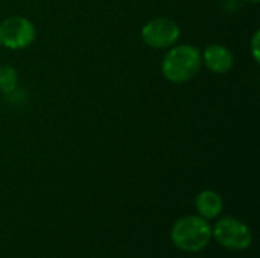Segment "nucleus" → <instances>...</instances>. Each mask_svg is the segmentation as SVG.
Returning a JSON list of instances; mask_svg holds the SVG:
<instances>
[{"label": "nucleus", "instance_id": "1", "mask_svg": "<svg viewBox=\"0 0 260 258\" xmlns=\"http://www.w3.org/2000/svg\"><path fill=\"white\" fill-rule=\"evenodd\" d=\"M172 243L184 252L204 249L212 239V227L201 216H187L177 220L171 231Z\"/></svg>", "mask_w": 260, "mask_h": 258}, {"label": "nucleus", "instance_id": "2", "mask_svg": "<svg viewBox=\"0 0 260 258\" xmlns=\"http://www.w3.org/2000/svg\"><path fill=\"white\" fill-rule=\"evenodd\" d=\"M201 55L200 50L193 46L183 44L172 47L161 64L163 75L168 81L175 84H183L192 79L201 67Z\"/></svg>", "mask_w": 260, "mask_h": 258}, {"label": "nucleus", "instance_id": "3", "mask_svg": "<svg viewBox=\"0 0 260 258\" xmlns=\"http://www.w3.org/2000/svg\"><path fill=\"white\" fill-rule=\"evenodd\" d=\"M213 236L219 245L235 251H244L253 242V234L250 228L235 217L221 219L215 225Z\"/></svg>", "mask_w": 260, "mask_h": 258}, {"label": "nucleus", "instance_id": "4", "mask_svg": "<svg viewBox=\"0 0 260 258\" xmlns=\"http://www.w3.org/2000/svg\"><path fill=\"white\" fill-rule=\"evenodd\" d=\"M35 38V27L34 24L24 17H9L0 24V44L12 49L20 50L32 44Z\"/></svg>", "mask_w": 260, "mask_h": 258}, {"label": "nucleus", "instance_id": "5", "mask_svg": "<svg viewBox=\"0 0 260 258\" xmlns=\"http://www.w3.org/2000/svg\"><path fill=\"white\" fill-rule=\"evenodd\" d=\"M143 41L154 49H166L180 38V27L171 18H154L142 29Z\"/></svg>", "mask_w": 260, "mask_h": 258}, {"label": "nucleus", "instance_id": "6", "mask_svg": "<svg viewBox=\"0 0 260 258\" xmlns=\"http://www.w3.org/2000/svg\"><path fill=\"white\" fill-rule=\"evenodd\" d=\"M201 61H204L209 70H212L213 73H219V75L232 70L233 62H235L233 53L221 44H212L206 47Z\"/></svg>", "mask_w": 260, "mask_h": 258}, {"label": "nucleus", "instance_id": "7", "mask_svg": "<svg viewBox=\"0 0 260 258\" xmlns=\"http://www.w3.org/2000/svg\"><path fill=\"white\" fill-rule=\"evenodd\" d=\"M195 205H197L198 213L204 219H215L216 216L221 214V211L224 208V201L216 192L204 190L197 196Z\"/></svg>", "mask_w": 260, "mask_h": 258}, {"label": "nucleus", "instance_id": "8", "mask_svg": "<svg viewBox=\"0 0 260 258\" xmlns=\"http://www.w3.org/2000/svg\"><path fill=\"white\" fill-rule=\"evenodd\" d=\"M17 87V71L11 65H0V91L11 94Z\"/></svg>", "mask_w": 260, "mask_h": 258}, {"label": "nucleus", "instance_id": "9", "mask_svg": "<svg viewBox=\"0 0 260 258\" xmlns=\"http://www.w3.org/2000/svg\"><path fill=\"white\" fill-rule=\"evenodd\" d=\"M260 36V32L257 30L256 33H254V36H253V41H251V49H253V56H254V59L256 61H259V38Z\"/></svg>", "mask_w": 260, "mask_h": 258}, {"label": "nucleus", "instance_id": "10", "mask_svg": "<svg viewBox=\"0 0 260 258\" xmlns=\"http://www.w3.org/2000/svg\"><path fill=\"white\" fill-rule=\"evenodd\" d=\"M247 2H253V3H257L259 0H247Z\"/></svg>", "mask_w": 260, "mask_h": 258}, {"label": "nucleus", "instance_id": "11", "mask_svg": "<svg viewBox=\"0 0 260 258\" xmlns=\"http://www.w3.org/2000/svg\"><path fill=\"white\" fill-rule=\"evenodd\" d=\"M0 46H2V44H0Z\"/></svg>", "mask_w": 260, "mask_h": 258}]
</instances>
